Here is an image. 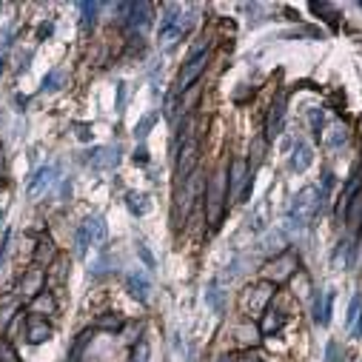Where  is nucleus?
<instances>
[{
	"mask_svg": "<svg viewBox=\"0 0 362 362\" xmlns=\"http://www.w3.org/2000/svg\"><path fill=\"white\" fill-rule=\"evenodd\" d=\"M317 211H322V200H320V194H317V188H302L297 197H294V202H291V211H288V228H305L308 222L317 217Z\"/></svg>",
	"mask_w": 362,
	"mask_h": 362,
	"instance_id": "f257e3e1",
	"label": "nucleus"
},
{
	"mask_svg": "<svg viewBox=\"0 0 362 362\" xmlns=\"http://www.w3.org/2000/svg\"><path fill=\"white\" fill-rule=\"evenodd\" d=\"M225 197H228V182H225V171H217L208 185H205V211H208V222L211 228H217L225 211Z\"/></svg>",
	"mask_w": 362,
	"mask_h": 362,
	"instance_id": "f03ea898",
	"label": "nucleus"
},
{
	"mask_svg": "<svg viewBox=\"0 0 362 362\" xmlns=\"http://www.w3.org/2000/svg\"><path fill=\"white\" fill-rule=\"evenodd\" d=\"M188 26H191V17H185L177 6H169V9H166V17L160 20V43H163V49H171L174 43H180L182 34L188 31Z\"/></svg>",
	"mask_w": 362,
	"mask_h": 362,
	"instance_id": "7ed1b4c3",
	"label": "nucleus"
},
{
	"mask_svg": "<svg viewBox=\"0 0 362 362\" xmlns=\"http://www.w3.org/2000/svg\"><path fill=\"white\" fill-rule=\"evenodd\" d=\"M205 63H208V51H205V49H202V51H194V54H191V60L185 63V66H182V71L177 74L174 91H177V94H182V91H188V89H191V83L202 74Z\"/></svg>",
	"mask_w": 362,
	"mask_h": 362,
	"instance_id": "20e7f679",
	"label": "nucleus"
},
{
	"mask_svg": "<svg viewBox=\"0 0 362 362\" xmlns=\"http://www.w3.org/2000/svg\"><path fill=\"white\" fill-rule=\"evenodd\" d=\"M117 14H120L123 23H129L131 29L151 26V3H120Z\"/></svg>",
	"mask_w": 362,
	"mask_h": 362,
	"instance_id": "39448f33",
	"label": "nucleus"
},
{
	"mask_svg": "<svg viewBox=\"0 0 362 362\" xmlns=\"http://www.w3.org/2000/svg\"><path fill=\"white\" fill-rule=\"evenodd\" d=\"M197 151H200L197 134H194L191 140H185L180 149H177V177H180L182 182H185V180H188V177L194 174V166H197V157H200Z\"/></svg>",
	"mask_w": 362,
	"mask_h": 362,
	"instance_id": "423d86ee",
	"label": "nucleus"
},
{
	"mask_svg": "<svg viewBox=\"0 0 362 362\" xmlns=\"http://www.w3.org/2000/svg\"><path fill=\"white\" fill-rule=\"evenodd\" d=\"M120 146L114 143V146H97V149H91L89 151V157L86 160L91 163V169H97V171H103V169H114L117 163H120Z\"/></svg>",
	"mask_w": 362,
	"mask_h": 362,
	"instance_id": "0eeeda50",
	"label": "nucleus"
},
{
	"mask_svg": "<svg viewBox=\"0 0 362 362\" xmlns=\"http://www.w3.org/2000/svg\"><path fill=\"white\" fill-rule=\"evenodd\" d=\"M282 120H285V94H280V97L271 103L268 120H265V140H274V137H280Z\"/></svg>",
	"mask_w": 362,
	"mask_h": 362,
	"instance_id": "6e6552de",
	"label": "nucleus"
},
{
	"mask_svg": "<svg viewBox=\"0 0 362 362\" xmlns=\"http://www.w3.org/2000/svg\"><path fill=\"white\" fill-rule=\"evenodd\" d=\"M54 174H57V166H40V169L31 174L29 185H26V194H29V197H37V194H43L51 185V182H54Z\"/></svg>",
	"mask_w": 362,
	"mask_h": 362,
	"instance_id": "1a4fd4ad",
	"label": "nucleus"
},
{
	"mask_svg": "<svg viewBox=\"0 0 362 362\" xmlns=\"http://www.w3.org/2000/svg\"><path fill=\"white\" fill-rule=\"evenodd\" d=\"M126 288H129V294L137 302H146V300H149V294H151V282H149V277H146V274L131 271L129 277H126Z\"/></svg>",
	"mask_w": 362,
	"mask_h": 362,
	"instance_id": "9d476101",
	"label": "nucleus"
},
{
	"mask_svg": "<svg viewBox=\"0 0 362 362\" xmlns=\"http://www.w3.org/2000/svg\"><path fill=\"white\" fill-rule=\"evenodd\" d=\"M83 231L89 234L91 245H97V248H103V245H106L109 228H106V220H103V217H89V220H83Z\"/></svg>",
	"mask_w": 362,
	"mask_h": 362,
	"instance_id": "9b49d317",
	"label": "nucleus"
},
{
	"mask_svg": "<svg viewBox=\"0 0 362 362\" xmlns=\"http://www.w3.org/2000/svg\"><path fill=\"white\" fill-rule=\"evenodd\" d=\"M314 160V151L305 140H297L294 143V151H291V169L294 171H305Z\"/></svg>",
	"mask_w": 362,
	"mask_h": 362,
	"instance_id": "f8f14e48",
	"label": "nucleus"
},
{
	"mask_svg": "<svg viewBox=\"0 0 362 362\" xmlns=\"http://www.w3.org/2000/svg\"><path fill=\"white\" fill-rule=\"evenodd\" d=\"M245 180H248V163L237 157V160L231 163V197H240L242 194Z\"/></svg>",
	"mask_w": 362,
	"mask_h": 362,
	"instance_id": "ddd939ff",
	"label": "nucleus"
},
{
	"mask_svg": "<svg viewBox=\"0 0 362 362\" xmlns=\"http://www.w3.org/2000/svg\"><path fill=\"white\" fill-rule=\"evenodd\" d=\"M49 337H51L49 322L43 320V317H29V342H31V345L49 340Z\"/></svg>",
	"mask_w": 362,
	"mask_h": 362,
	"instance_id": "4468645a",
	"label": "nucleus"
},
{
	"mask_svg": "<svg viewBox=\"0 0 362 362\" xmlns=\"http://www.w3.org/2000/svg\"><path fill=\"white\" fill-rule=\"evenodd\" d=\"M66 277H69V268H66V260H57L51 262V268L46 271V282H49V288H57V285H63L66 282Z\"/></svg>",
	"mask_w": 362,
	"mask_h": 362,
	"instance_id": "2eb2a0df",
	"label": "nucleus"
},
{
	"mask_svg": "<svg viewBox=\"0 0 362 362\" xmlns=\"http://www.w3.org/2000/svg\"><path fill=\"white\" fill-rule=\"evenodd\" d=\"M126 208H129L134 217H143V214H149L151 211V202H149V197L146 194H126Z\"/></svg>",
	"mask_w": 362,
	"mask_h": 362,
	"instance_id": "dca6fc26",
	"label": "nucleus"
},
{
	"mask_svg": "<svg viewBox=\"0 0 362 362\" xmlns=\"http://www.w3.org/2000/svg\"><path fill=\"white\" fill-rule=\"evenodd\" d=\"M345 222H348L351 228H357V225L362 222V191H357L351 197L348 208H345Z\"/></svg>",
	"mask_w": 362,
	"mask_h": 362,
	"instance_id": "f3484780",
	"label": "nucleus"
},
{
	"mask_svg": "<svg viewBox=\"0 0 362 362\" xmlns=\"http://www.w3.org/2000/svg\"><path fill=\"white\" fill-rule=\"evenodd\" d=\"M97 11H100V3H89V0H83L80 3V26H83V31H89L94 23H97Z\"/></svg>",
	"mask_w": 362,
	"mask_h": 362,
	"instance_id": "a211bd4d",
	"label": "nucleus"
},
{
	"mask_svg": "<svg viewBox=\"0 0 362 362\" xmlns=\"http://www.w3.org/2000/svg\"><path fill=\"white\" fill-rule=\"evenodd\" d=\"M282 325H285V317H282L280 311L268 308V311H265V317H262V334H274V331H280Z\"/></svg>",
	"mask_w": 362,
	"mask_h": 362,
	"instance_id": "6ab92c4d",
	"label": "nucleus"
},
{
	"mask_svg": "<svg viewBox=\"0 0 362 362\" xmlns=\"http://www.w3.org/2000/svg\"><path fill=\"white\" fill-rule=\"evenodd\" d=\"M205 302L211 305L214 311L220 314L222 311V291H220V280H211V285H208V291H205Z\"/></svg>",
	"mask_w": 362,
	"mask_h": 362,
	"instance_id": "aec40b11",
	"label": "nucleus"
},
{
	"mask_svg": "<svg viewBox=\"0 0 362 362\" xmlns=\"http://www.w3.org/2000/svg\"><path fill=\"white\" fill-rule=\"evenodd\" d=\"M345 140H348V134H345V126H334V129L325 134V146H328V149H340Z\"/></svg>",
	"mask_w": 362,
	"mask_h": 362,
	"instance_id": "412c9836",
	"label": "nucleus"
},
{
	"mask_svg": "<svg viewBox=\"0 0 362 362\" xmlns=\"http://www.w3.org/2000/svg\"><path fill=\"white\" fill-rule=\"evenodd\" d=\"M60 83H63V69H54L43 77V86L40 91H60Z\"/></svg>",
	"mask_w": 362,
	"mask_h": 362,
	"instance_id": "4be33fe9",
	"label": "nucleus"
},
{
	"mask_svg": "<svg viewBox=\"0 0 362 362\" xmlns=\"http://www.w3.org/2000/svg\"><path fill=\"white\" fill-rule=\"evenodd\" d=\"M265 217H268V202L262 200L260 205H257V211H254V220H251V231H262V228L268 225V220H265Z\"/></svg>",
	"mask_w": 362,
	"mask_h": 362,
	"instance_id": "5701e85b",
	"label": "nucleus"
},
{
	"mask_svg": "<svg viewBox=\"0 0 362 362\" xmlns=\"http://www.w3.org/2000/svg\"><path fill=\"white\" fill-rule=\"evenodd\" d=\"M282 242H285V237H282V231H274V234H268V237H265V242H262L260 248L262 251H282Z\"/></svg>",
	"mask_w": 362,
	"mask_h": 362,
	"instance_id": "b1692460",
	"label": "nucleus"
},
{
	"mask_svg": "<svg viewBox=\"0 0 362 362\" xmlns=\"http://www.w3.org/2000/svg\"><path fill=\"white\" fill-rule=\"evenodd\" d=\"M154 120H157V114H154V111H151V114H146V117H143L140 123H137V129H134V134H137V140H146V137H149V131H151V126H154Z\"/></svg>",
	"mask_w": 362,
	"mask_h": 362,
	"instance_id": "393cba45",
	"label": "nucleus"
},
{
	"mask_svg": "<svg viewBox=\"0 0 362 362\" xmlns=\"http://www.w3.org/2000/svg\"><path fill=\"white\" fill-rule=\"evenodd\" d=\"M89 245H91L89 234L83 231V225H80V228H77V237H74V254H77V257H86V254H89Z\"/></svg>",
	"mask_w": 362,
	"mask_h": 362,
	"instance_id": "a878e982",
	"label": "nucleus"
},
{
	"mask_svg": "<svg viewBox=\"0 0 362 362\" xmlns=\"http://www.w3.org/2000/svg\"><path fill=\"white\" fill-rule=\"evenodd\" d=\"M131 362H149V340H137L134 351H131Z\"/></svg>",
	"mask_w": 362,
	"mask_h": 362,
	"instance_id": "bb28decb",
	"label": "nucleus"
},
{
	"mask_svg": "<svg viewBox=\"0 0 362 362\" xmlns=\"http://www.w3.org/2000/svg\"><path fill=\"white\" fill-rule=\"evenodd\" d=\"M362 314V297H354L351 300V308H348V314H345V325L348 328H354V322H357V317Z\"/></svg>",
	"mask_w": 362,
	"mask_h": 362,
	"instance_id": "cd10ccee",
	"label": "nucleus"
},
{
	"mask_svg": "<svg viewBox=\"0 0 362 362\" xmlns=\"http://www.w3.org/2000/svg\"><path fill=\"white\" fill-rule=\"evenodd\" d=\"M123 322H120V317H111V314H106V317H100L97 320V328H106V331H117Z\"/></svg>",
	"mask_w": 362,
	"mask_h": 362,
	"instance_id": "c85d7f7f",
	"label": "nucleus"
},
{
	"mask_svg": "<svg viewBox=\"0 0 362 362\" xmlns=\"http://www.w3.org/2000/svg\"><path fill=\"white\" fill-rule=\"evenodd\" d=\"M43 257H51V240H49V237H40V242H37V254H34V262H43Z\"/></svg>",
	"mask_w": 362,
	"mask_h": 362,
	"instance_id": "c756f323",
	"label": "nucleus"
},
{
	"mask_svg": "<svg viewBox=\"0 0 362 362\" xmlns=\"http://www.w3.org/2000/svg\"><path fill=\"white\" fill-rule=\"evenodd\" d=\"M166 117H169V120H174V117H177V91H171L169 97H166Z\"/></svg>",
	"mask_w": 362,
	"mask_h": 362,
	"instance_id": "7c9ffc66",
	"label": "nucleus"
},
{
	"mask_svg": "<svg viewBox=\"0 0 362 362\" xmlns=\"http://www.w3.org/2000/svg\"><path fill=\"white\" fill-rule=\"evenodd\" d=\"M0 362H17V354L9 342H0Z\"/></svg>",
	"mask_w": 362,
	"mask_h": 362,
	"instance_id": "2f4dec72",
	"label": "nucleus"
},
{
	"mask_svg": "<svg viewBox=\"0 0 362 362\" xmlns=\"http://www.w3.org/2000/svg\"><path fill=\"white\" fill-rule=\"evenodd\" d=\"M31 308H46V311H54V300H51L49 294L43 291V294H37V300H34V305Z\"/></svg>",
	"mask_w": 362,
	"mask_h": 362,
	"instance_id": "473e14b6",
	"label": "nucleus"
},
{
	"mask_svg": "<svg viewBox=\"0 0 362 362\" xmlns=\"http://www.w3.org/2000/svg\"><path fill=\"white\" fill-rule=\"evenodd\" d=\"M308 120H311L314 134L320 137V129H322V111H320V109H311V114H308Z\"/></svg>",
	"mask_w": 362,
	"mask_h": 362,
	"instance_id": "72a5a7b5",
	"label": "nucleus"
},
{
	"mask_svg": "<svg viewBox=\"0 0 362 362\" xmlns=\"http://www.w3.org/2000/svg\"><path fill=\"white\" fill-rule=\"evenodd\" d=\"M137 254L143 257V262H146L149 268H154V257H151V251L146 248V242H137Z\"/></svg>",
	"mask_w": 362,
	"mask_h": 362,
	"instance_id": "f704fd0d",
	"label": "nucleus"
},
{
	"mask_svg": "<svg viewBox=\"0 0 362 362\" xmlns=\"http://www.w3.org/2000/svg\"><path fill=\"white\" fill-rule=\"evenodd\" d=\"M74 129H77V140H83V143L91 140V129L86 126V123H74Z\"/></svg>",
	"mask_w": 362,
	"mask_h": 362,
	"instance_id": "c9c22d12",
	"label": "nucleus"
},
{
	"mask_svg": "<svg viewBox=\"0 0 362 362\" xmlns=\"http://www.w3.org/2000/svg\"><path fill=\"white\" fill-rule=\"evenodd\" d=\"M134 163H137V166H146V163H149V151H146V146H137V149H134Z\"/></svg>",
	"mask_w": 362,
	"mask_h": 362,
	"instance_id": "e433bc0d",
	"label": "nucleus"
},
{
	"mask_svg": "<svg viewBox=\"0 0 362 362\" xmlns=\"http://www.w3.org/2000/svg\"><path fill=\"white\" fill-rule=\"evenodd\" d=\"M126 109V83H117V111Z\"/></svg>",
	"mask_w": 362,
	"mask_h": 362,
	"instance_id": "4c0bfd02",
	"label": "nucleus"
},
{
	"mask_svg": "<svg viewBox=\"0 0 362 362\" xmlns=\"http://www.w3.org/2000/svg\"><path fill=\"white\" fill-rule=\"evenodd\" d=\"M51 31H54V26H51V23H43L40 29H37V40H49Z\"/></svg>",
	"mask_w": 362,
	"mask_h": 362,
	"instance_id": "58836bf2",
	"label": "nucleus"
},
{
	"mask_svg": "<svg viewBox=\"0 0 362 362\" xmlns=\"http://www.w3.org/2000/svg\"><path fill=\"white\" fill-rule=\"evenodd\" d=\"M9 237H11V234H9V231L3 234V242H0V262L6 260V251H9Z\"/></svg>",
	"mask_w": 362,
	"mask_h": 362,
	"instance_id": "ea45409f",
	"label": "nucleus"
},
{
	"mask_svg": "<svg viewBox=\"0 0 362 362\" xmlns=\"http://www.w3.org/2000/svg\"><path fill=\"white\" fill-rule=\"evenodd\" d=\"M86 342H89V334H80V340H77V345H74V351H71V357H77V354H80V348L86 345Z\"/></svg>",
	"mask_w": 362,
	"mask_h": 362,
	"instance_id": "a19ab883",
	"label": "nucleus"
},
{
	"mask_svg": "<svg viewBox=\"0 0 362 362\" xmlns=\"http://www.w3.org/2000/svg\"><path fill=\"white\" fill-rule=\"evenodd\" d=\"M14 103H17V106H20V111H23L26 106H29V97H23V94H17V97H14Z\"/></svg>",
	"mask_w": 362,
	"mask_h": 362,
	"instance_id": "79ce46f5",
	"label": "nucleus"
},
{
	"mask_svg": "<svg viewBox=\"0 0 362 362\" xmlns=\"http://www.w3.org/2000/svg\"><path fill=\"white\" fill-rule=\"evenodd\" d=\"M354 337H362V314L357 317V325H354Z\"/></svg>",
	"mask_w": 362,
	"mask_h": 362,
	"instance_id": "37998d69",
	"label": "nucleus"
},
{
	"mask_svg": "<svg viewBox=\"0 0 362 362\" xmlns=\"http://www.w3.org/2000/svg\"><path fill=\"white\" fill-rule=\"evenodd\" d=\"M3 69H6V54H0V74H3Z\"/></svg>",
	"mask_w": 362,
	"mask_h": 362,
	"instance_id": "c03bdc74",
	"label": "nucleus"
}]
</instances>
